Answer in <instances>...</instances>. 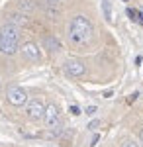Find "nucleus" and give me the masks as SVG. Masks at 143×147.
<instances>
[{
  "label": "nucleus",
  "mask_w": 143,
  "mask_h": 147,
  "mask_svg": "<svg viewBox=\"0 0 143 147\" xmlns=\"http://www.w3.org/2000/svg\"><path fill=\"white\" fill-rule=\"evenodd\" d=\"M94 28L86 16H75L73 22L69 26V39L77 45H86L88 41L92 39Z\"/></svg>",
  "instance_id": "f257e3e1"
},
{
  "label": "nucleus",
  "mask_w": 143,
  "mask_h": 147,
  "mask_svg": "<svg viewBox=\"0 0 143 147\" xmlns=\"http://www.w3.org/2000/svg\"><path fill=\"white\" fill-rule=\"evenodd\" d=\"M20 49V28L14 24H6L0 28V53L14 55Z\"/></svg>",
  "instance_id": "f03ea898"
},
{
  "label": "nucleus",
  "mask_w": 143,
  "mask_h": 147,
  "mask_svg": "<svg viewBox=\"0 0 143 147\" xmlns=\"http://www.w3.org/2000/svg\"><path fill=\"white\" fill-rule=\"evenodd\" d=\"M43 120L49 129H55V127H61V112L55 104H49L45 106V112H43Z\"/></svg>",
  "instance_id": "7ed1b4c3"
},
{
  "label": "nucleus",
  "mask_w": 143,
  "mask_h": 147,
  "mask_svg": "<svg viewBox=\"0 0 143 147\" xmlns=\"http://www.w3.org/2000/svg\"><path fill=\"white\" fill-rule=\"evenodd\" d=\"M6 98L12 106H24L28 102V92L24 90L22 86H10L6 92Z\"/></svg>",
  "instance_id": "20e7f679"
},
{
  "label": "nucleus",
  "mask_w": 143,
  "mask_h": 147,
  "mask_svg": "<svg viewBox=\"0 0 143 147\" xmlns=\"http://www.w3.org/2000/svg\"><path fill=\"white\" fill-rule=\"evenodd\" d=\"M43 112H45V106H43V102H41V100H30V102H28L26 114H28L30 120H33V122L41 120V118H43Z\"/></svg>",
  "instance_id": "39448f33"
},
{
  "label": "nucleus",
  "mask_w": 143,
  "mask_h": 147,
  "mask_svg": "<svg viewBox=\"0 0 143 147\" xmlns=\"http://www.w3.org/2000/svg\"><path fill=\"white\" fill-rule=\"evenodd\" d=\"M63 69H65V73L69 75V77H82V75H84V71H86L84 65H82L80 61H77V59H69Z\"/></svg>",
  "instance_id": "423d86ee"
},
{
  "label": "nucleus",
  "mask_w": 143,
  "mask_h": 147,
  "mask_svg": "<svg viewBox=\"0 0 143 147\" xmlns=\"http://www.w3.org/2000/svg\"><path fill=\"white\" fill-rule=\"evenodd\" d=\"M22 55L28 59V61H39L41 59V53H39V47L35 45L33 41H28V43H24L22 45Z\"/></svg>",
  "instance_id": "0eeeda50"
},
{
  "label": "nucleus",
  "mask_w": 143,
  "mask_h": 147,
  "mask_svg": "<svg viewBox=\"0 0 143 147\" xmlns=\"http://www.w3.org/2000/svg\"><path fill=\"white\" fill-rule=\"evenodd\" d=\"M43 43H45V47H47L49 51H59V49H61V41H59L57 37H53V35H47Z\"/></svg>",
  "instance_id": "6e6552de"
},
{
  "label": "nucleus",
  "mask_w": 143,
  "mask_h": 147,
  "mask_svg": "<svg viewBox=\"0 0 143 147\" xmlns=\"http://www.w3.org/2000/svg\"><path fill=\"white\" fill-rule=\"evenodd\" d=\"M10 24L18 26V28H22V26L28 24V18H26L24 14H12V16H10Z\"/></svg>",
  "instance_id": "1a4fd4ad"
},
{
  "label": "nucleus",
  "mask_w": 143,
  "mask_h": 147,
  "mask_svg": "<svg viewBox=\"0 0 143 147\" xmlns=\"http://www.w3.org/2000/svg\"><path fill=\"white\" fill-rule=\"evenodd\" d=\"M102 12H104V18L112 22L114 20V14H112V6H110V0H102Z\"/></svg>",
  "instance_id": "9d476101"
},
{
  "label": "nucleus",
  "mask_w": 143,
  "mask_h": 147,
  "mask_svg": "<svg viewBox=\"0 0 143 147\" xmlns=\"http://www.w3.org/2000/svg\"><path fill=\"white\" fill-rule=\"evenodd\" d=\"M20 8H22V10H26V12L33 10V6L30 4V0H22V2H20Z\"/></svg>",
  "instance_id": "9b49d317"
},
{
  "label": "nucleus",
  "mask_w": 143,
  "mask_h": 147,
  "mask_svg": "<svg viewBox=\"0 0 143 147\" xmlns=\"http://www.w3.org/2000/svg\"><path fill=\"white\" fill-rule=\"evenodd\" d=\"M127 16H130V18H132V20H139V12L132 10V8H127Z\"/></svg>",
  "instance_id": "f8f14e48"
},
{
  "label": "nucleus",
  "mask_w": 143,
  "mask_h": 147,
  "mask_svg": "<svg viewBox=\"0 0 143 147\" xmlns=\"http://www.w3.org/2000/svg\"><path fill=\"white\" fill-rule=\"evenodd\" d=\"M121 147H139V145H137L135 141H132V139H127V141H123V143H121Z\"/></svg>",
  "instance_id": "ddd939ff"
},
{
  "label": "nucleus",
  "mask_w": 143,
  "mask_h": 147,
  "mask_svg": "<svg viewBox=\"0 0 143 147\" xmlns=\"http://www.w3.org/2000/svg\"><path fill=\"white\" fill-rule=\"evenodd\" d=\"M69 112L73 114V116H78V114H80V108H78V106H71V108H69Z\"/></svg>",
  "instance_id": "4468645a"
},
{
  "label": "nucleus",
  "mask_w": 143,
  "mask_h": 147,
  "mask_svg": "<svg viewBox=\"0 0 143 147\" xmlns=\"http://www.w3.org/2000/svg\"><path fill=\"white\" fill-rule=\"evenodd\" d=\"M84 112H86L88 116H94V114H96V106H88V108L84 110Z\"/></svg>",
  "instance_id": "2eb2a0df"
},
{
  "label": "nucleus",
  "mask_w": 143,
  "mask_h": 147,
  "mask_svg": "<svg viewBox=\"0 0 143 147\" xmlns=\"http://www.w3.org/2000/svg\"><path fill=\"white\" fill-rule=\"evenodd\" d=\"M98 125H100V122H98V120H94V122H90V125H88V129H96Z\"/></svg>",
  "instance_id": "dca6fc26"
},
{
  "label": "nucleus",
  "mask_w": 143,
  "mask_h": 147,
  "mask_svg": "<svg viewBox=\"0 0 143 147\" xmlns=\"http://www.w3.org/2000/svg\"><path fill=\"white\" fill-rule=\"evenodd\" d=\"M49 2H51V4H55V2H59V0H49Z\"/></svg>",
  "instance_id": "f3484780"
},
{
  "label": "nucleus",
  "mask_w": 143,
  "mask_h": 147,
  "mask_svg": "<svg viewBox=\"0 0 143 147\" xmlns=\"http://www.w3.org/2000/svg\"><path fill=\"white\" fill-rule=\"evenodd\" d=\"M141 139H143V131H141Z\"/></svg>",
  "instance_id": "a211bd4d"
},
{
  "label": "nucleus",
  "mask_w": 143,
  "mask_h": 147,
  "mask_svg": "<svg viewBox=\"0 0 143 147\" xmlns=\"http://www.w3.org/2000/svg\"><path fill=\"white\" fill-rule=\"evenodd\" d=\"M125 2H127V0H125Z\"/></svg>",
  "instance_id": "6ab92c4d"
}]
</instances>
